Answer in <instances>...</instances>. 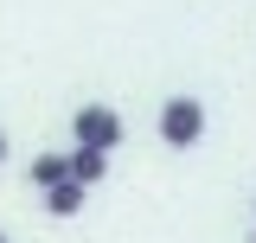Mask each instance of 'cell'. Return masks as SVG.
<instances>
[{
    "label": "cell",
    "instance_id": "2",
    "mask_svg": "<svg viewBox=\"0 0 256 243\" xmlns=\"http://www.w3.org/2000/svg\"><path fill=\"white\" fill-rule=\"evenodd\" d=\"M70 134H77V148H122V116L109 109V102H84L77 116H70Z\"/></svg>",
    "mask_w": 256,
    "mask_h": 243
},
{
    "label": "cell",
    "instance_id": "1",
    "mask_svg": "<svg viewBox=\"0 0 256 243\" xmlns=\"http://www.w3.org/2000/svg\"><path fill=\"white\" fill-rule=\"evenodd\" d=\"M160 141L166 148H198L205 141V102L198 96H166L160 102Z\"/></svg>",
    "mask_w": 256,
    "mask_h": 243
},
{
    "label": "cell",
    "instance_id": "6",
    "mask_svg": "<svg viewBox=\"0 0 256 243\" xmlns=\"http://www.w3.org/2000/svg\"><path fill=\"white\" fill-rule=\"evenodd\" d=\"M0 160H6V134H0Z\"/></svg>",
    "mask_w": 256,
    "mask_h": 243
},
{
    "label": "cell",
    "instance_id": "4",
    "mask_svg": "<svg viewBox=\"0 0 256 243\" xmlns=\"http://www.w3.org/2000/svg\"><path fill=\"white\" fill-rule=\"evenodd\" d=\"M84 192H90V186H77V180L45 186V212H52V218H77V212H84Z\"/></svg>",
    "mask_w": 256,
    "mask_h": 243
},
{
    "label": "cell",
    "instance_id": "5",
    "mask_svg": "<svg viewBox=\"0 0 256 243\" xmlns=\"http://www.w3.org/2000/svg\"><path fill=\"white\" fill-rule=\"evenodd\" d=\"M26 180L38 186V192H45V186H58V180H70V154H32Z\"/></svg>",
    "mask_w": 256,
    "mask_h": 243
},
{
    "label": "cell",
    "instance_id": "7",
    "mask_svg": "<svg viewBox=\"0 0 256 243\" xmlns=\"http://www.w3.org/2000/svg\"><path fill=\"white\" fill-rule=\"evenodd\" d=\"M0 243H6V230H0Z\"/></svg>",
    "mask_w": 256,
    "mask_h": 243
},
{
    "label": "cell",
    "instance_id": "8",
    "mask_svg": "<svg viewBox=\"0 0 256 243\" xmlns=\"http://www.w3.org/2000/svg\"><path fill=\"white\" fill-rule=\"evenodd\" d=\"M250 243H256V237H250Z\"/></svg>",
    "mask_w": 256,
    "mask_h": 243
},
{
    "label": "cell",
    "instance_id": "3",
    "mask_svg": "<svg viewBox=\"0 0 256 243\" xmlns=\"http://www.w3.org/2000/svg\"><path fill=\"white\" fill-rule=\"evenodd\" d=\"M70 180L77 186H102L109 180V154L102 148H70Z\"/></svg>",
    "mask_w": 256,
    "mask_h": 243
}]
</instances>
